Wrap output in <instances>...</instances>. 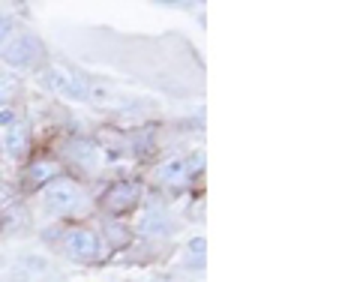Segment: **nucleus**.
Returning a JSON list of instances; mask_svg holds the SVG:
<instances>
[{
  "mask_svg": "<svg viewBox=\"0 0 360 282\" xmlns=\"http://www.w3.org/2000/svg\"><path fill=\"white\" fill-rule=\"evenodd\" d=\"M0 54H4V60L9 66H15V70H33V66H39L45 60V45L39 42V37H33V33H15V37L0 49Z\"/></svg>",
  "mask_w": 360,
  "mask_h": 282,
  "instance_id": "obj_1",
  "label": "nucleus"
},
{
  "mask_svg": "<svg viewBox=\"0 0 360 282\" xmlns=\"http://www.w3.org/2000/svg\"><path fill=\"white\" fill-rule=\"evenodd\" d=\"M42 201L54 213H72V210L82 207V189H78L72 180L58 177V180H51V184L42 189Z\"/></svg>",
  "mask_w": 360,
  "mask_h": 282,
  "instance_id": "obj_2",
  "label": "nucleus"
},
{
  "mask_svg": "<svg viewBox=\"0 0 360 282\" xmlns=\"http://www.w3.org/2000/svg\"><path fill=\"white\" fill-rule=\"evenodd\" d=\"M63 252L66 258H72V262H96V255H99V241H96V234L90 231V229H72V231H66L63 234Z\"/></svg>",
  "mask_w": 360,
  "mask_h": 282,
  "instance_id": "obj_3",
  "label": "nucleus"
},
{
  "mask_svg": "<svg viewBox=\"0 0 360 282\" xmlns=\"http://www.w3.org/2000/svg\"><path fill=\"white\" fill-rule=\"evenodd\" d=\"M201 165H205V160H201V153H195L193 160H186V156H177V160H168V162H162L160 168H156V177H160L162 184L180 186V184H186V180L193 177Z\"/></svg>",
  "mask_w": 360,
  "mask_h": 282,
  "instance_id": "obj_4",
  "label": "nucleus"
},
{
  "mask_svg": "<svg viewBox=\"0 0 360 282\" xmlns=\"http://www.w3.org/2000/svg\"><path fill=\"white\" fill-rule=\"evenodd\" d=\"M139 198H141V186L135 180H120V184L108 186V193L103 196V207L108 213H123L139 205Z\"/></svg>",
  "mask_w": 360,
  "mask_h": 282,
  "instance_id": "obj_5",
  "label": "nucleus"
},
{
  "mask_svg": "<svg viewBox=\"0 0 360 282\" xmlns=\"http://www.w3.org/2000/svg\"><path fill=\"white\" fill-rule=\"evenodd\" d=\"M42 78L70 99H84L87 96V84L82 82V78H75L70 70H63V66H49V70L42 72Z\"/></svg>",
  "mask_w": 360,
  "mask_h": 282,
  "instance_id": "obj_6",
  "label": "nucleus"
},
{
  "mask_svg": "<svg viewBox=\"0 0 360 282\" xmlns=\"http://www.w3.org/2000/svg\"><path fill=\"white\" fill-rule=\"evenodd\" d=\"M58 174H60V168H58V162H51V160H37L27 168V180L33 186L51 184V180H58Z\"/></svg>",
  "mask_w": 360,
  "mask_h": 282,
  "instance_id": "obj_7",
  "label": "nucleus"
},
{
  "mask_svg": "<svg viewBox=\"0 0 360 282\" xmlns=\"http://www.w3.org/2000/svg\"><path fill=\"white\" fill-rule=\"evenodd\" d=\"M139 229L144 231V234H165L168 229H172V222H168V217H165V210H160V207H150L144 217L139 219Z\"/></svg>",
  "mask_w": 360,
  "mask_h": 282,
  "instance_id": "obj_8",
  "label": "nucleus"
},
{
  "mask_svg": "<svg viewBox=\"0 0 360 282\" xmlns=\"http://www.w3.org/2000/svg\"><path fill=\"white\" fill-rule=\"evenodd\" d=\"M4 148H6V153H13V156H21L27 150V129L25 127H9L6 132H4Z\"/></svg>",
  "mask_w": 360,
  "mask_h": 282,
  "instance_id": "obj_9",
  "label": "nucleus"
},
{
  "mask_svg": "<svg viewBox=\"0 0 360 282\" xmlns=\"http://www.w3.org/2000/svg\"><path fill=\"white\" fill-rule=\"evenodd\" d=\"M205 250H207V243L205 238H193L186 243V255H184V267L186 270H201L205 267Z\"/></svg>",
  "mask_w": 360,
  "mask_h": 282,
  "instance_id": "obj_10",
  "label": "nucleus"
},
{
  "mask_svg": "<svg viewBox=\"0 0 360 282\" xmlns=\"http://www.w3.org/2000/svg\"><path fill=\"white\" fill-rule=\"evenodd\" d=\"M15 27H18V21L13 15H0V49L15 37Z\"/></svg>",
  "mask_w": 360,
  "mask_h": 282,
  "instance_id": "obj_11",
  "label": "nucleus"
},
{
  "mask_svg": "<svg viewBox=\"0 0 360 282\" xmlns=\"http://www.w3.org/2000/svg\"><path fill=\"white\" fill-rule=\"evenodd\" d=\"M13 96H15V78L0 72V105H6Z\"/></svg>",
  "mask_w": 360,
  "mask_h": 282,
  "instance_id": "obj_12",
  "label": "nucleus"
},
{
  "mask_svg": "<svg viewBox=\"0 0 360 282\" xmlns=\"http://www.w3.org/2000/svg\"><path fill=\"white\" fill-rule=\"evenodd\" d=\"M108 229H111V234H115V243H123V241L129 238V231H120L123 225H108Z\"/></svg>",
  "mask_w": 360,
  "mask_h": 282,
  "instance_id": "obj_13",
  "label": "nucleus"
},
{
  "mask_svg": "<svg viewBox=\"0 0 360 282\" xmlns=\"http://www.w3.org/2000/svg\"><path fill=\"white\" fill-rule=\"evenodd\" d=\"M9 123H15V115H13V111H0V127H9Z\"/></svg>",
  "mask_w": 360,
  "mask_h": 282,
  "instance_id": "obj_14",
  "label": "nucleus"
},
{
  "mask_svg": "<svg viewBox=\"0 0 360 282\" xmlns=\"http://www.w3.org/2000/svg\"><path fill=\"white\" fill-rule=\"evenodd\" d=\"M160 282H165V279H160Z\"/></svg>",
  "mask_w": 360,
  "mask_h": 282,
  "instance_id": "obj_15",
  "label": "nucleus"
}]
</instances>
